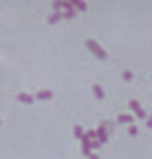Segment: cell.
I'll use <instances>...</instances> for the list:
<instances>
[{
    "label": "cell",
    "mask_w": 152,
    "mask_h": 159,
    "mask_svg": "<svg viewBox=\"0 0 152 159\" xmlns=\"http://www.w3.org/2000/svg\"><path fill=\"white\" fill-rule=\"evenodd\" d=\"M86 47L92 51V53L95 54V56H98L100 59H107V51L102 48L100 43H96L93 39H89V40H86Z\"/></svg>",
    "instance_id": "6da1fadb"
},
{
    "label": "cell",
    "mask_w": 152,
    "mask_h": 159,
    "mask_svg": "<svg viewBox=\"0 0 152 159\" xmlns=\"http://www.w3.org/2000/svg\"><path fill=\"white\" fill-rule=\"evenodd\" d=\"M96 139L100 141V144L107 142V139H109V131H107V128H105L104 122L100 124V127H98V130H96Z\"/></svg>",
    "instance_id": "7a4b0ae2"
},
{
    "label": "cell",
    "mask_w": 152,
    "mask_h": 159,
    "mask_svg": "<svg viewBox=\"0 0 152 159\" xmlns=\"http://www.w3.org/2000/svg\"><path fill=\"white\" fill-rule=\"evenodd\" d=\"M129 107L137 113V116H138V117H141V119H143V117H146V111L141 108L140 102H138L137 99H130V101H129Z\"/></svg>",
    "instance_id": "3957f363"
},
{
    "label": "cell",
    "mask_w": 152,
    "mask_h": 159,
    "mask_svg": "<svg viewBox=\"0 0 152 159\" xmlns=\"http://www.w3.org/2000/svg\"><path fill=\"white\" fill-rule=\"evenodd\" d=\"M81 144H82V153L86 155V156H89V155H92V141H90V138L84 133V136L81 138Z\"/></svg>",
    "instance_id": "277c9868"
},
{
    "label": "cell",
    "mask_w": 152,
    "mask_h": 159,
    "mask_svg": "<svg viewBox=\"0 0 152 159\" xmlns=\"http://www.w3.org/2000/svg\"><path fill=\"white\" fill-rule=\"evenodd\" d=\"M51 98H53V91L51 90H39L36 93V99H39V101H48Z\"/></svg>",
    "instance_id": "5b68a950"
},
{
    "label": "cell",
    "mask_w": 152,
    "mask_h": 159,
    "mask_svg": "<svg viewBox=\"0 0 152 159\" xmlns=\"http://www.w3.org/2000/svg\"><path fill=\"white\" fill-rule=\"evenodd\" d=\"M17 101L19 102H23V104H33L34 102V98L28 93H19L17 94Z\"/></svg>",
    "instance_id": "8992f818"
},
{
    "label": "cell",
    "mask_w": 152,
    "mask_h": 159,
    "mask_svg": "<svg viewBox=\"0 0 152 159\" xmlns=\"http://www.w3.org/2000/svg\"><path fill=\"white\" fill-rule=\"evenodd\" d=\"M116 120H118L120 124H123V122H129V124H132V122H134V116H132V114H126V113H123V114H118Z\"/></svg>",
    "instance_id": "52a82bcc"
},
{
    "label": "cell",
    "mask_w": 152,
    "mask_h": 159,
    "mask_svg": "<svg viewBox=\"0 0 152 159\" xmlns=\"http://www.w3.org/2000/svg\"><path fill=\"white\" fill-rule=\"evenodd\" d=\"M59 19H62V11H54L53 14H50L48 16V23H51V25H54Z\"/></svg>",
    "instance_id": "ba28073f"
},
{
    "label": "cell",
    "mask_w": 152,
    "mask_h": 159,
    "mask_svg": "<svg viewBox=\"0 0 152 159\" xmlns=\"http://www.w3.org/2000/svg\"><path fill=\"white\" fill-rule=\"evenodd\" d=\"M93 94H95V98H98V99H104V90L101 88V85H93Z\"/></svg>",
    "instance_id": "9c48e42d"
},
{
    "label": "cell",
    "mask_w": 152,
    "mask_h": 159,
    "mask_svg": "<svg viewBox=\"0 0 152 159\" xmlns=\"http://www.w3.org/2000/svg\"><path fill=\"white\" fill-rule=\"evenodd\" d=\"M70 5H71L73 8L81 9V11H86V9H87V5H86L84 2H79V0H71V2H70Z\"/></svg>",
    "instance_id": "30bf717a"
},
{
    "label": "cell",
    "mask_w": 152,
    "mask_h": 159,
    "mask_svg": "<svg viewBox=\"0 0 152 159\" xmlns=\"http://www.w3.org/2000/svg\"><path fill=\"white\" fill-rule=\"evenodd\" d=\"M75 16H76V9L75 8H70V9L62 11V17H65V19H73Z\"/></svg>",
    "instance_id": "8fae6325"
},
{
    "label": "cell",
    "mask_w": 152,
    "mask_h": 159,
    "mask_svg": "<svg viewBox=\"0 0 152 159\" xmlns=\"http://www.w3.org/2000/svg\"><path fill=\"white\" fill-rule=\"evenodd\" d=\"M73 134H75V138H82L84 136V128L81 125H76L73 128Z\"/></svg>",
    "instance_id": "7c38bea8"
},
{
    "label": "cell",
    "mask_w": 152,
    "mask_h": 159,
    "mask_svg": "<svg viewBox=\"0 0 152 159\" xmlns=\"http://www.w3.org/2000/svg\"><path fill=\"white\" fill-rule=\"evenodd\" d=\"M123 77H124L126 80H130V79L134 77V73L129 71V70H126V71H123Z\"/></svg>",
    "instance_id": "4fadbf2b"
},
{
    "label": "cell",
    "mask_w": 152,
    "mask_h": 159,
    "mask_svg": "<svg viewBox=\"0 0 152 159\" xmlns=\"http://www.w3.org/2000/svg\"><path fill=\"white\" fill-rule=\"evenodd\" d=\"M86 134L90 138V141H95V139H96V131H95V130H87Z\"/></svg>",
    "instance_id": "5bb4252c"
},
{
    "label": "cell",
    "mask_w": 152,
    "mask_h": 159,
    "mask_svg": "<svg viewBox=\"0 0 152 159\" xmlns=\"http://www.w3.org/2000/svg\"><path fill=\"white\" fill-rule=\"evenodd\" d=\"M129 133H130V134H137V133H138V128H137V125L130 124V127H129Z\"/></svg>",
    "instance_id": "9a60e30c"
},
{
    "label": "cell",
    "mask_w": 152,
    "mask_h": 159,
    "mask_svg": "<svg viewBox=\"0 0 152 159\" xmlns=\"http://www.w3.org/2000/svg\"><path fill=\"white\" fill-rule=\"evenodd\" d=\"M101 144H100V141L98 139H95V141H92V148H98Z\"/></svg>",
    "instance_id": "2e32d148"
},
{
    "label": "cell",
    "mask_w": 152,
    "mask_h": 159,
    "mask_svg": "<svg viewBox=\"0 0 152 159\" xmlns=\"http://www.w3.org/2000/svg\"><path fill=\"white\" fill-rule=\"evenodd\" d=\"M148 127H152V114L148 117Z\"/></svg>",
    "instance_id": "e0dca14e"
},
{
    "label": "cell",
    "mask_w": 152,
    "mask_h": 159,
    "mask_svg": "<svg viewBox=\"0 0 152 159\" xmlns=\"http://www.w3.org/2000/svg\"><path fill=\"white\" fill-rule=\"evenodd\" d=\"M89 158L90 159H100V156H96V155H89Z\"/></svg>",
    "instance_id": "ac0fdd59"
},
{
    "label": "cell",
    "mask_w": 152,
    "mask_h": 159,
    "mask_svg": "<svg viewBox=\"0 0 152 159\" xmlns=\"http://www.w3.org/2000/svg\"><path fill=\"white\" fill-rule=\"evenodd\" d=\"M0 124H2V122H0Z\"/></svg>",
    "instance_id": "d6986e66"
}]
</instances>
